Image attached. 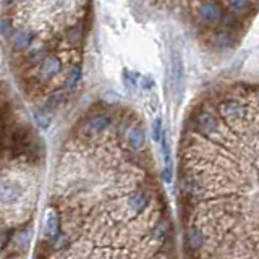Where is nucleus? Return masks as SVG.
I'll use <instances>...</instances> for the list:
<instances>
[{
  "label": "nucleus",
  "mask_w": 259,
  "mask_h": 259,
  "mask_svg": "<svg viewBox=\"0 0 259 259\" xmlns=\"http://www.w3.org/2000/svg\"><path fill=\"white\" fill-rule=\"evenodd\" d=\"M112 125V115L107 112H99V114L91 115L88 120L83 121L80 128V133L84 138H93L100 133H104L105 130H109V126Z\"/></svg>",
  "instance_id": "obj_1"
},
{
  "label": "nucleus",
  "mask_w": 259,
  "mask_h": 259,
  "mask_svg": "<svg viewBox=\"0 0 259 259\" xmlns=\"http://www.w3.org/2000/svg\"><path fill=\"white\" fill-rule=\"evenodd\" d=\"M219 119L207 110H201L193 119V130L201 136H214L216 133H219Z\"/></svg>",
  "instance_id": "obj_2"
},
{
  "label": "nucleus",
  "mask_w": 259,
  "mask_h": 259,
  "mask_svg": "<svg viewBox=\"0 0 259 259\" xmlns=\"http://www.w3.org/2000/svg\"><path fill=\"white\" fill-rule=\"evenodd\" d=\"M149 204H151V195L146 190H143V188H136V190H133L126 196V201H125L126 211H128L131 216L141 214Z\"/></svg>",
  "instance_id": "obj_3"
},
{
  "label": "nucleus",
  "mask_w": 259,
  "mask_h": 259,
  "mask_svg": "<svg viewBox=\"0 0 259 259\" xmlns=\"http://www.w3.org/2000/svg\"><path fill=\"white\" fill-rule=\"evenodd\" d=\"M219 115L227 121H240L245 119V105L237 99H225L219 104Z\"/></svg>",
  "instance_id": "obj_4"
},
{
  "label": "nucleus",
  "mask_w": 259,
  "mask_h": 259,
  "mask_svg": "<svg viewBox=\"0 0 259 259\" xmlns=\"http://www.w3.org/2000/svg\"><path fill=\"white\" fill-rule=\"evenodd\" d=\"M206 243V237L204 232L201 230L198 225H188L185 230V250L188 255H195L204 246Z\"/></svg>",
  "instance_id": "obj_5"
},
{
  "label": "nucleus",
  "mask_w": 259,
  "mask_h": 259,
  "mask_svg": "<svg viewBox=\"0 0 259 259\" xmlns=\"http://www.w3.org/2000/svg\"><path fill=\"white\" fill-rule=\"evenodd\" d=\"M63 70V62L59 55H47L39 63V76L44 80H52Z\"/></svg>",
  "instance_id": "obj_6"
},
{
  "label": "nucleus",
  "mask_w": 259,
  "mask_h": 259,
  "mask_svg": "<svg viewBox=\"0 0 259 259\" xmlns=\"http://www.w3.org/2000/svg\"><path fill=\"white\" fill-rule=\"evenodd\" d=\"M198 18L206 24H214L223 18V10L217 2H206L198 8Z\"/></svg>",
  "instance_id": "obj_7"
},
{
  "label": "nucleus",
  "mask_w": 259,
  "mask_h": 259,
  "mask_svg": "<svg viewBox=\"0 0 259 259\" xmlns=\"http://www.w3.org/2000/svg\"><path fill=\"white\" fill-rule=\"evenodd\" d=\"M170 81L175 91H179L181 81H183V62L179 49H170Z\"/></svg>",
  "instance_id": "obj_8"
},
{
  "label": "nucleus",
  "mask_w": 259,
  "mask_h": 259,
  "mask_svg": "<svg viewBox=\"0 0 259 259\" xmlns=\"http://www.w3.org/2000/svg\"><path fill=\"white\" fill-rule=\"evenodd\" d=\"M126 138H128L130 148L133 151H143L146 148V133L143 126L139 125L130 126V130L126 131Z\"/></svg>",
  "instance_id": "obj_9"
},
{
  "label": "nucleus",
  "mask_w": 259,
  "mask_h": 259,
  "mask_svg": "<svg viewBox=\"0 0 259 259\" xmlns=\"http://www.w3.org/2000/svg\"><path fill=\"white\" fill-rule=\"evenodd\" d=\"M59 233H60L59 214L54 209H49L47 212H45V217H44V237L54 240Z\"/></svg>",
  "instance_id": "obj_10"
},
{
  "label": "nucleus",
  "mask_w": 259,
  "mask_h": 259,
  "mask_svg": "<svg viewBox=\"0 0 259 259\" xmlns=\"http://www.w3.org/2000/svg\"><path fill=\"white\" fill-rule=\"evenodd\" d=\"M170 235V227H169V220L167 219H160L154 223V227L151 228V238L156 243H160V245H165L167 243V237Z\"/></svg>",
  "instance_id": "obj_11"
},
{
  "label": "nucleus",
  "mask_w": 259,
  "mask_h": 259,
  "mask_svg": "<svg viewBox=\"0 0 259 259\" xmlns=\"http://www.w3.org/2000/svg\"><path fill=\"white\" fill-rule=\"evenodd\" d=\"M34 40V33L29 29H20L13 34V45L18 50H26Z\"/></svg>",
  "instance_id": "obj_12"
},
{
  "label": "nucleus",
  "mask_w": 259,
  "mask_h": 259,
  "mask_svg": "<svg viewBox=\"0 0 259 259\" xmlns=\"http://www.w3.org/2000/svg\"><path fill=\"white\" fill-rule=\"evenodd\" d=\"M65 100V91L63 89H57L54 91V93H50L47 96V99H45V104H44V109L45 110H55L59 109L60 105H62V102Z\"/></svg>",
  "instance_id": "obj_13"
},
{
  "label": "nucleus",
  "mask_w": 259,
  "mask_h": 259,
  "mask_svg": "<svg viewBox=\"0 0 259 259\" xmlns=\"http://www.w3.org/2000/svg\"><path fill=\"white\" fill-rule=\"evenodd\" d=\"M54 245V250L57 251H67L70 246H72V240H70V235L67 232H60L57 237L54 238L52 241Z\"/></svg>",
  "instance_id": "obj_14"
},
{
  "label": "nucleus",
  "mask_w": 259,
  "mask_h": 259,
  "mask_svg": "<svg viewBox=\"0 0 259 259\" xmlns=\"http://www.w3.org/2000/svg\"><path fill=\"white\" fill-rule=\"evenodd\" d=\"M81 76H83V70H81L80 65H76V67L72 68V72L68 73L67 80H65V89H73L81 81Z\"/></svg>",
  "instance_id": "obj_15"
},
{
  "label": "nucleus",
  "mask_w": 259,
  "mask_h": 259,
  "mask_svg": "<svg viewBox=\"0 0 259 259\" xmlns=\"http://www.w3.org/2000/svg\"><path fill=\"white\" fill-rule=\"evenodd\" d=\"M34 120H36V123L40 126V128H49L50 121H52V117H50V112L45 110V109H40L34 112Z\"/></svg>",
  "instance_id": "obj_16"
},
{
  "label": "nucleus",
  "mask_w": 259,
  "mask_h": 259,
  "mask_svg": "<svg viewBox=\"0 0 259 259\" xmlns=\"http://www.w3.org/2000/svg\"><path fill=\"white\" fill-rule=\"evenodd\" d=\"M151 131H152V138H154L156 143H160L162 138H164V131H162V120L159 119V117L152 120Z\"/></svg>",
  "instance_id": "obj_17"
},
{
  "label": "nucleus",
  "mask_w": 259,
  "mask_h": 259,
  "mask_svg": "<svg viewBox=\"0 0 259 259\" xmlns=\"http://www.w3.org/2000/svg\"><path fill=\"white\" fill-rule=\"evenodd\" d=\"M227 3L233 12H246L251 8V0H227Z\"/></svg>",
  "instance_id": "obj_18"
},
{
  "label": "nucleus",
  "mask_w": 259,
  "mask_h": 259,
  "mask_svg": "<svg viewBox=\"0 0 259 259\" xmlns=\"http://www.w3.org/2000/svg\"><path fill=\"white\" fill-rule=\"evenodd\" d=\"M67 38H68L70 42H73V44L80 42V40H81V31H80V28H70L68 31H67Z\"/></svg>",
  "instance_id": "obj_19"
},
{
  "label": "nucleus",
  "mask_w": 259,
  "mask_h": 259,
  "mask_svg": "<svg viewBox=\"0 0 259 259\" xmlns=\"http://www.w3.org/2000/svg\"><path fill=\"white\" fill-rule=\"evenodd\" d=\"M123 78H125V86H126V88L135 89V86H136V80H138V76H136L135 73L125 72V73H123Z\"/></svg>",
  "instance_id": "obj_20"
},
{
  "label": "nucleus",
  "mask_w": 259,
  "mask_h": 259,
  "mask_svg": "<svg viewBox=\"0 0 259 259\" xmlns=\"http://www.w3.org/2000/svg\"><path fill=\"white\" fill-rule=\"evenodd\" d=\"M13 240V237H12V233H8L7 228H3L2 230V248L5 250V248L8 246V243Z\"/></svg>",
  "instance_id": "obj_21"
},
{
  "label": "nucleus",
  "mask_w": 259,
  "mask_h": 259,
  "mask_svg": "<svg viewBox=\"0 0 259 259\" xmlns=\"http://www.w3.org/2000/svg\"><path fill=\"white\" fill-rule=\"evenodd\" d=\"M10 31H12V20L3 18L2 20V34H3V36H7Z\"/></svg>",
  "instance_id": "obj_22"
},
{
  "label": "nucleus",
  "mask_w": 259,
  "mask_h": 259,
  "mask_svg": "<svg viewBox=\"0 0 259 259\" xmlns=\"http://www.w3.org/2000/svg\"><path fill=\"white\" fill-rule=\"evenodd\" d=\"M141 86H143L144 89H151L152 86H154V81H152L151 78H148V76H146V78L141 80Z\"/></svg>",
  "instance_id": "obj_23"
},
{
  "label": "nucleus",
  "mask_w": 259,
  "mask_h": 259,
  "mask_svg": "<svg viewBox=\"0 0 259 259\" xmlns=\"http://www.w3.org/2000/svg\"><path fill=\"white\" fill-rule=\"evenodd\" d=\"M15 2H18V3H20V2H24V0H15Z\"/></svg>",
  "instance_id": "obj_24"
},
{
  "label": "nucleus",
  "mask_w": 259,
  "mask_h": 259,
  "mask_svg": "<svg viewBox=\"0 0 259 259\" xmlns=\"http://www.w3.org/2000/svg\"><path fill=\"white\" fill-rule=\"evenodd\" d=\"M258 102H259V96H258Z\"/></svg>",
  "instance_id": "obj_25"
}]
</instances>
